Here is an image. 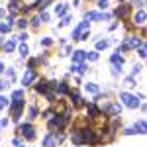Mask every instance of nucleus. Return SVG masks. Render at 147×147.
I'll list each match as a JSON object with an SVG mask.
<instances>
[{"label": "nucleus", "instance_id": "1", "mask_svg": "<svg viewBox=\"0 0 147 147\" xmlns=\"http://www.w3.org/2000/svg\"><path fill=\"white\" fill-rule=\"evenodd\" d=\"M88 34H90V26L88 22H80L77 28H75V32H73V39H88Z\"/></svg>", "mask_w": 147, "mask_h": 147}, {"label": "nucleus", "instance_id": "2", "mask_svg": "<svg viewBox=\"0 0 147 147\" xmlns=\"http://www.w3.org/2000/svg\"><path fill=\"white\" fill-rule=\"evenodd\" d=\"M24 106H26V102H24V100H12L10 114H12V120H14V122L20 120V116H22V112H24Z\"/></svg>", "mask_w": 147, "mask_h": 147}, {"label": "nucleus", "instance_id": "3", "mask_svg": "<svg viewBox=\"0 0 147 147\" xmlns=\"http://www.w3.org/2000/svg\"><path fill=\"white\" fill-rule=\"evenodd\" d=\"M80 136H82V143H90V145L98 143V136H96V131H92L90 127L82 129V131H80Z\"/></svg>", "mask_w": 147, "mask_h": 147}, {"label": "nucleus", "instance_id": "4", "mask_svg": "<svg viewBox=\"0 0 147 147\" xmlns=\"http://www.w3.org/2000/svg\"><path fill=\"white\" fill-rule=\"evenodd\" d=\"M120 98L124 100V104L127 106V108H137V106H139V98H136V96L129 94V92H122Z\"/></svg>", "mask_w": 147, "mask_h": 147}, {"label": "nucleus", "instance_id": "5", "mask_svg": "<svg viewBox=\"0 0 147 147\" xmlns=\"http://www.w3.org/2000/svg\"><path fill=\"white\" fill-rule=\"evenodd\" d=\"M20 134H22L26 139L32 141V139H35V127L32 124H22L20 125Z\"/></svg>", "mask_w": 147, "mask_h": 147}, {"label": "nucleus", "instance_id": "6", "mask_svg": "<svg viewBox=\"0 0 147 147\" xmlns=\"http://www.w3.org/2000/svg\"><path fill=\"white\" fill-rule=\"evenodd\" d=\"M129 14H131V6H129V4H120V6L116 8V16H118L120 20H127Z\"/></svg>", "mask_w": 147, "mask_h": 147}, {"label": "nucleus", "instance_id": "7", "mask_svg": "<svg viewBox=\"0 0 147 147\" xmlns=\"http://www.w3.org/2000/svg\"><path fill=\"white\" fill-rule=\"evenodd\" d=\"M34 80H35V71L34 69H28V71L24 73V77H22V84L24 86H30Z\"/></svg>", "mask_w": 147, "mask_h": 147}, {"label": "nucleus", "instance_id": "8", "mask_svg": "<svg viewBox=\"0 0 147 147\" xmlns=\"http://www.w3.org/2000/svg\"><path fill=\"white\" fill-rule=\"evenodd\" d=\"M134 24H136V26H143V24H145V10H143V8H139L137 14L134 16Z\"/></svg>", "mask_w": 147, "mask_h": 147}, {"label": "nucleus", "instance_id": "9", "mask_svg": "<svg viewBox=\"0 0 147 147\" xmlns=\"http://www.w3.org/2000/svg\"><path fill=\"white\" fill-rule=\"evenodd\" d=\"M110 61H112L114 67H122V65H124V57L120 55V51H116V53L110 57Z\"/></svg>", "mask_w": 147, "mask_h": 147}, {"label": "nucleus", "instance_id": "10", "mask_svg": "<svg viewBox=\"0 0 147 147\" xmlns=\"http://www.w3.org/2000/svg\"><path fill=\"white\" fill-rule=\"evenodd\" d=\"M43 147H57V141H55V137H53V134L43 137Z\"/></svg>", "mask_w": 147, "mask_h": 147}, {"label": "nucleus", "instance_id": "11", "mask_svg": "<svg viewBox=\"0 0 147 147\" xmlns=\"http://www.w3.org/2000/svg\"><path fill=\"white\" fill-rule=\"evenodd\" d=\"M84 57H86V53H84V51H80V49H77V51H75V55H73V61H75V65H77V63H82V61H84Z\"/></svg>", "mask_w": 147, "mask_h": 147}, {"label": "nucleus", "instance_id": "12", "mask_svg": "<svg viewBox=\"0 0 147 147\" xmlns=\"http://www.w3.org/2000/svg\"><path fill=\"white\" fill-rule=\"evenodd\" d=\"M51 2H53V0H37L34 6H35V8H37L39 12H45V8L49 6V4H51Z\"/></svg>", "mask_w": 147, "mask_h": 147}, {"label": "nucleus", "instance_id": "13", "mask_svg": "<svg viewBox=\"0 0 147 147\" xmlns=\"http://www.w3.org/2000/svg\"><path fill=\"white\" fill-rule=\"evenodd\" d=\"M8 6H10L12 14H16V12L22 8V2H20V0H10V4H8Z\"/></svg>", "mask_w": 147, "mask_h": 147}, {"label": "nucleus", "instance_id": "14", "mask_svg": "<svg viewBox=\"0 0 147 147\" xmlns=\"http://www.w3.org/2000/svg\"><path fill=\"white\" fill-rule=\"evenodd\" d=\"M134 129H136V134H141V136H143V134H145V120H139Z\"/></svg>", "mask_w": 147, "mask_h": 147}, {"label": "nucleus", "instance_id": "15", "mask_svg": "<svg viewBox=\"0 0 147 147\" xmlns=\"http://www.w3.org/2000/svg\"><path fill=\"white\" fill-rule=\"evenodd\" d=\"M55 90L59 92V94H67V92H69V84H67V82H59V84L55 86Z\"/></svg>", "mask_w": 147, "mask_h": 147}, {"label": "nucleus", "instance_id": "16", "mask_svg": "<svg viewBox=\"0 0 147 147\" xmlns=\"http://www.w3.org/2000/svg\"><path fill=\"white\" fill-rule=\"evenodd\" d=\"M55 14L61 18V16H65L67 14V4H59V6H55Z\"/></svg>", "mask_w": 147, "mask_h": 147}, {"label": "nucleus", "instance_id": "17", "mask_svg": "<svg viewBox=\"0 0 147 147\" xmlns=\"http://www.w3.org/2000/svg\"><path fill=\"white\" fill-rule=\"evenodd\" d=\"M45 90H47V80H39V82L35 84V92H41V94H43Z\"/></svg>", "mask_w": 147, "mask_h": 147}, {"label": "nucleus", "instance_id": "18", "mask_svg": "<svg viewBox=\"0 0 147 147\" xmlns=\"http://www.w3.org/2000/svg\"><path fill=\"white\" fill-rule=\"evenodd\" d=\"M14 49H16V41H14V39H8V41L4 43V51L10 53V51H14Z\"/></svg>", "mask_w": 147, "mask_h": 147}, {"label": "nucleus", "instance_id": "19", "mask_svg": "<svg viewBox=\"0 0 147 147\" xmlns=\"http://www.w3.org/2000/svg\"><path fill=\"white\" fill-rule=\"evenodd\" d=\"M73 143H75V145H82V136H80V131H73Z\"/></svg>", "mask_w": 147, "mask_h": 147}, {"label": "nucleus", "instance_id": "20", "mask_svg": "<svg viewBox=\"0 0 147 147\" xmlns=\"http://www.w3.org/2000/svg\"><path fill=\"white\" fill-rule=\"evenodd\" d=\"M88 116H90V118H98V116H100V110L90 104V106H88Z\"/></svg>", "mask_w": 147, "mask_h": 147}, {"label": "nucleus", "instance_id": "21", "mask_svg": "<svg viewBox=\"0 0 147 147\" xmlns=\"http://www.w3.org/2000/svg\"><path fill=\"white\" fill-rule=\"evenodd\" d=\"M86 90L90 92V94H98V92H100V88H98L94 82H88V84H86Z\"/></svg>", "mask_w": 147, "mask_h": 147}, {"label": "nucleus", "instance_id": "22", "mask_svg": "<svg viewBox=\"0 0 147 147\" xmlns=\"http://www.w3.org/2000/svg\"><path fill=\"white\" fill-rule=\"evenodd\" d=\"M12 98H14V100H24V92L22 90H14L12 92Z\"/></svg>", "mask_w": 147, "mask_h": 147}, {"label": "nucleus", "instance_id": "23", "mask_svg": "<svg viewBox=\"0 0 147 147\" xmlns=\"http://www.w3.org/2000/svg\"><path fill=\"white\" fill-rule=\"evenodd\" d=\"M125 86H127V88H134V86H136V79H134V77H127V79H125Z\"/></svg>", "mask_w": 147, "mask_h": 147}, {"label": "nucleus", "instance_id": "24", "mask_svg": "<svg viewBox=\"0 0 147 147\" xmlns=\"http://www.w3.org/2000/svg\"><path fill=\"white\" fill-rule=\"evenodd\" d=\"M108 47V41H104V39H100V41H96V49L100 51V49H106Z\"/></svg>", "mask_w": 147, "mask_h": 147}, {"label": "nucleus", "instance_id": "25", "mask_svg": "<svg viewBox=\"0 0 147 147\" xmlns=\"http://www.w3.org/2000/svg\"><path fill=\"white\" fill-rule=\"evenodd\" d=\"M20 55H22V57H28V55H30V47H28V45H22V47H20Z\"/></svg>", "mask_w": 147, "mask_h": 147}, {"label": "nucleus", "instance_id": "26", "mask_svg": "<svg viewBox=\"0 0 147 147\" xmlns=\"http://www.w3.org/2000/svg\"><path fill=\"white\" fill-rule=\"evenodd\" d=\"M86 57H88V61H98V53H96V51H90V53H86Z\"/></svg>", "mask_w": 147, "mask_h": 147}, {"label": "nucleus", "instance_id": "27", "mask_svg": "<svg viewBox=\"0 0 147 147\" xmlns=\"http://www.w3.org/2000/svg\"><path fill=\"white\" fill-rule=\"evenodd\" d=\"M37 114H39V110H37L35 106H32V108H30V118L34 120V118H37Z\"/></svg>", "mask_w": 147, "mask_h": 147}, {"label": "nucleus", "instance_id": "28", "mask_svg": "<svg viewBox=\"0 0 147 147\" xmlns=\"http://www.w3.org/2000/svg\"><path fill=\"white\" fill-rule=\"evenodd\" d=\"M43 94H45V98H47V100H49V102H53V100H55V94H53V92H51V90H45V92H43Z\"/></svg>", "mask_w": 147, "mask_h": 147}, {"label": "nucleus", "instance_id": "29", "mask_svg": "<svg viewBox=\"0 0 147 147\" xmlns=\"http://www.w3.org/2000/svg\"><path fill=\"white\" fill-rule=\"evenodd\" d=\"M18 28H28V20H26V18H20V20H18Z\"/></svg>", "mask_w": 147, "mask_h": 147}, {"label": "nucleus", "instance_id": "30", "mask_svg": "<svg viewBox=\"0 0 147 147\" xmlns=\"http://www.w3.org/2000/svg\"><path fill=\"white\" fill-rule=\"evenodd\" d=\"M108 2H110V0H98V8L106 10V8H108Z\"/></svg>", "mask_w": 147, "mask_h": 147}, {"label": "nucleus", "instance_id": "31", "mask_svg": "<svg viewBox=\"0 0 147 147\" xmlns=\"http://www.w3.org/2000/svg\"><path fill=\"white\" fill-rule=\"evenodd\" d=\"M39 20H41V22H49V14H47V12H41V14H39Z\"/></svg>", "mask_w": 147, "mask_h": 147}, {"label": "nucleus", "instance_id": "32", "mask_svg": "<svg viewBox=\"0 0 147 147\" xmlns=\"http://www.w3.org/2000/svg\"><path fill=\"white\" fill-rule=\"evenodd\" d=\"M51 43H53V41H51V37H43V39H41V45H45V47H49Z\"/></svg>", "mask_w": 147, "mask_h": 147}, {"label": "nucleus", "instance_id": "33", "mask_svg": "<svg viewBox=\"0 0 147 147\" xmlns=\"http://www.w3.org/2000/svg\"><path fill=\"white\" fill-rule=\"evenodd\" d=\"M137 55L141 57V59H145V55H147V53H145V47H143V45L139 47V51H137Z\"/></svg>", "mask_w": 147, "mask_h": 147}, {"label": "nucleus", "instance_id": "34", "mask_svg": "<svg viewBox=\"0 0 147 147\" xmlns=\"http://www.w3.org/2000/svg\"><path fill=\"white\" fill-rule=\"evenodd\" d=\"M8 30H10V26H8V24H0V32H2V34H6Z\"/></svg>", "mask_w": 147, "mask_h": 147}, {"label": "nucleus", "instance_id": "35", "mask_svg": "<svg viewBox=\"0 0 147 147\" xmlns=\"http://www.w3.org/2000/svg\"><path fill=\"white\" fill-rule=\"evenodd\" d=\"M137 73H141V67H139V65H136V67L131 69V77H136Z\"/></svg>", "mask_w": 147, "mask_h": 147}, {"label": "nucleus", "instance_id": "36", "mask_svg": "<svg viewBox=\"0 0 147 147\" xmlns=\"http://www.w3.org/2000/svg\"><path fill=\"white\" fill-rule=\"evenodd\" d=\"M39 24H41V20H39V16H35L34 20H32V26H34V28H37Z\"/></svg>", "mask_w": 147, "mask_h": 147}, {"label": "nucleus", "instance_id": "37", "mask_svg": "<svg viewBox=\"0 0 147 147\" xmlns=\"http://www.w3.org/2000/svg\"><path fill=\"white\" fill-rule=\"evenodd\" d=\"M6 104H8V100H6L4 96H0V110H2V108H6Z\"/></svg>", "mask_w": 147, "mask_h": 147}, {"label": "nucleus", "instance_id": "38", "mask_svg": "<svg viewBox=\"0 0 147 147\" xmlns=\"http://www.w3.org/2000/svg\"><path fill=\"white\" fill-rule=\"evenodd\" d=\"M69 22H71V18H69V16H65V18H63V22L59 24V28H63V26H67Z\"/></svg>", "mask_w": 147, "mask_h": 147}, {"label": "nucleus", "instance_id": "39", "mask_svg": "<svg viewBox=\"0 0 147 147\" xmlns=\"http://www.w3.org/2000/svg\"><path fill=\"white\" fill-rule=\"evenodd\" d=\"M120 73H122V69H120V67H112V75H114V77H118Z\"/></svg>", "mask_w": 147, "mask_h": 147}, {"label": "nucleus", "instance_id": "40", "mask_svg": "<svg viewBox=\"0 0 147 147\" xmlns=\"http://www.w3.org/2000/svg\"><path fill=\"white\" fill-rule=\"evenodd\" d=\"M124 134H125V136H134L136 129H134V127H127V129H124Z\"/></svg>", "mask_w": 147, "mask_h": 147}, {"label": "nucleus", "instance_id": "41", "mask_svg": "<svg viewBox=\"0 0 147 147\" xmlns=\"http://www.w3.org/2000/svg\"><path fill=\"white\" fill-rule=\"evenodd\" d=\"M53 114H55V112H53V110H47V112H43V118H51Z\"/></svg>", "mask_w": 147, "mask_h": 147}, {"label": "nucleus", "instance_id": "42", "mask_svg": "<svg viewBox=\"0 0 147 147\" xmlns=\"http://www.w3.org/2000/svg\"><path fill=\"white\" fill-rule=\"evenodd\" d=\"M131 4H134V6H139V8H141V6H143V0H131Z\"/></svg>", "mask_w": 147, "mask_h": 147}, {"label": "nucleus", "instance_id": "43", "mask_svg": "<svg viewBox=\"0 0 147 147\" xmlns=\"http://www.w3.org/2000/svg\"><path fill=\"white\" fill-rule=\"evenodd\" d=\"M6 86H8V82H6V80H0V90H4Z\"/></svg>", "mask_w": 147, "mask_h": 147}, {"label": "nucleus", "instance_id": "44", "mask_svg": "<svg viewBox=\"0 0 147 147\" xmlns=\"http://www.w3.org/2000/svg\"><path fill=\"white\" fill-rule=\"evenodd\" d=\"M18 39H20V41H26V39H28V34H20V37H18Z\"/></svg>", "mask_w": 147, "mask_h": 147}, {"label": "nucleus", "instance_id": "45", "mask_svg": "<svg viewBox=\"0 0 147 147\" xmlns=\"http://www.w3.org/2000/svg\"><path fill=\"white\" fill-rule=\"evenodd\" d=\"M2 71H4V65H2V63H0V73H2Z\"/></svg>", "mask_w": 147, "mask_h": 147}, {"label": "nucleus", "instance_id": "46", "mask_svg": "<svg viewBox=\"0 0 147 147\" xmlns=\"http://www.w3.org/2000/svg\"><path fill=\"white\" fill-rule=\"evenodd\" d=\"M16 147H26V145H16Z\"/></svg>", "mask_w": 147, "mask_h": 147}]
</instances>
